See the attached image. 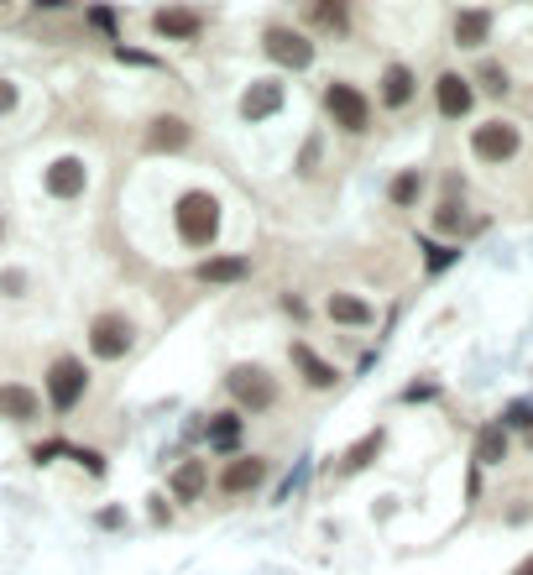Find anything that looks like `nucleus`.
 I'll use <instances>...</instances> for the list:
<instances>
[{"instance_id": "1", "label": "nucleus", "mask_w": 533, "mask_h": 575, "mask_svg": "<svg viewBox=\"0 0 533 575\" xmlns=\"http://www.w3.org/2000/svg\"><path fill=\"white\" fill-rule=\"evenodd\" d=\"M173 225H178L183 246H210L220 236V199L204 194V189H189L173 204Z\"/></svg>"}, {"instance_id": "2", "label": "nucleus", "mask_w": 533, "mask_h": 575, "mask_svg": "<svg viewBox=\"0 0 533 575\" xmlns=\"http://www.w3.org/2000/svg\"><path fill=\"white\" fill-rule=\"evenodd\" d=\"M324 110H330V121L345 136H361L366 126H372V100H366L356 84H345V79H330V89H324Z\"/></svg>"}, {"instance_id": "3", "label": "nucleus", "mask_w": 533, "mask_h": 575, "mask_svg": "<svg viewBox=\"0 0 533 575\" xmlns=\"http://www.w3.org/2000/svg\"><path fill=\"white\" fill-rule=\"evenodd\" d=\"M131 345H136V325L126 314H95L89 319V351L100 361H121Z\"/></svg>"}, {"instance_id": "4", "label": "nucleus", "mask_w": 533, "mask_h": 575, "mask_svg": "<svg viewBox=\"0 0 533 575\" xmlns=\"http://www.w3.org/2000/svg\"><path fill=\"white\" fill-rule=\"evenodd\" d=\"M84 393H89L84 361H79V356H58V361L48 366V403H53L58 413H68V408H79Z\"/></svg>"}, {"instance_id": "5", "label": "nucleus", "mask_w": 533, "mask_h": 575, "mask_svg": "<svg viewBox=\"0 0 533 575\" xmlns=\"http://www.w3.org/2000/svg\"><path fill=\"white\" fill-rule=\"evenodd\" d=\"M225 387H230V398L251 413H267L277 403V382L267 377V366H236V372L225 377Z\"/></svg>"}, {"instance_id": "6", "label": "nucleus", "mask_w": 533, "mask_h": 575, "mask_svg": "<svg viewBox=\"0 0 533 575\" xmlns=\"http://www.w3.org/2000/svg\"><path fill=\"white\" fill-rule=\"evenodd\" d=\"M518 147H523V136H518L513 121H481L471 131V152L481 157V163H513Z\"/></svg>"}, {"instance_id": "7", "label": "nucleus", "mask_w": 533, "mask_h": 575, "mask_svg": "<svg viewBox=\"0 0 533 575\" xmlns=\"http://www.w3.org/2000/svg\"><path fill=\"white\" fill-rule=\"evenodd\" d=\"M262 48H267V58L277 68H293V74H304V68L314 63V42L304 32H293V27H267Z\"/></svg>"}, {"instance_id": "8", "label": "nucleus", "mask_w": 533, "mask_h": 575, "mask_svg": "<svg viewBox=\"0 0 533 575\" xmlns=\"http://www.w3.org/2000/svg\"><path fill=\"white\" fill-rule=\"evenodd\" d=\"M42 189H48L53 199H79V194L89 189L84 157H58V163H48V173H42Z\"/></svg>"}, {"instance_id": "9", "label": "nucleus", "mask_w": 533, "mask_h": 575, "mask_svg": "<svg viewBox=\"0 0 533 575\" xmlns=\"http://www.w3.org/2000/svg\"><path fill=\"white\" fill-rule=\"evenodd\" d=\"M267 481V460L262 455H241V460H230V466L220 471V492L225 497H246V492H257Z\"/></svg>"}, {"instance_id": "10", "label": "nucleus", "mask_w": 533, "mask_h": 575, "mask_svg": "<svg viewBox=\"0 0 533 575\" xmlns=\"http://www.w3.org/2000/svg\"><path fill=\"white\" fill-rule=\"evenodd\" d=\"M434 105H439V115H450V121L471 115V105H476L471 79H466V74H439V84H434Z\"/></svg>"}, {"instance_id": "11", "label": "nucleus", "mask_w": 533, "mask_h": 575, "mask_svg": "<svg viewBox=\"0 0 533 575\" xmlns=\"http://www.w3.org/2000/svg\"><path fill=\"white\" fill-rule=\"evenodd\" d=\"M152 32L168 37V42H194V37L204 32V16H199L194 6H168V11L152 16Z\"/></svg>"}, {"instance_id": "12", "label": "nucleus", "mask_w": 533, "mask_h": 575, "mask_svg": "<svg viewBox=\"0 0 533 575\" xmlns=\"http://www.w3.org/2000/svg\"><path fill=\"white\" fill-rule=\"evenodd\" d=\"M189 142H194V126L183 115H157L147 126V152H183Z\"/></svg>"}, {"instance_id": "13", "label": "nucleus", "mask_w": 533, "mask_h": 575, "mask_svg": "<svg viewBox=\"0 0 533 575\" xmlns=\"http://www.w3.org/2000/svg\"><path fill=\"white\" fill-rule=\"evenodd\" d=\"M277 110H283V84H277V79H257L241 95V115H246V121H272Z\"/></svg>"}, {"instance_id": "14", "label": "nucleus", "mask_w": 533, "mask_h": 575, "mask_svg": "<svg viewBox=\"0 0 533 575\" xmlns=\"http://www.w3.org/2000/svg\"><path fill=\"white\" fill-rule=\"evenodd\" d=\"M204 487H210V460H183V466L168 476V492L178 502H199Z\"/></svg>"}, {"instance_id": "15", "label": "nucleus", "mask_w": 533, "mask_h": 575, "mask_svg": "<svg viewBox=\"0 0 533 575\" xmlns=\"http://www.w3.org/2000/svg\"><path fill=\"white\" fill-rule=\"evenodd\" d=\"M37 413H42V398L32 393V387H21V382H6V387H0V419L32 424Z\"/></svg>"}, {"instance_id": "16", "label": "nucleus", "mask_w": 533, "mask_h": 575, "mask_svg": "<svg viewBox=\"0 0 533 575\" xmlns=\"http://www.w3.org/2000/svg\"><path fill=\"white\" fill-rule=\"evenodd\" d=\"M194 278H199V283H220V288H230V283L251 278V262H246V257H204V262L194 267Z\"/></svg>"}, {"instance_id": "17", "label": "nucleus", "mask_w": 533, "mask_h": 575, "mask_svg": "<svg viewBox=\"0 0 533 575\" xmlns=\"http://www.w3.org/2000/svg\"><path fill=\"white\" fill-rule=\"evenodd\" d=\"M293 361H298V372H304V382H309V387H319V393H324V387H335V382H340V372H335V366H330V361H319L304 340L293 345Z\"/></svg>"}, {"instance_id": "18", "label": "nucleus", "mask_w": 533, "mask_h": 575, "mask_svg": "<svg viewBox=\"0 0 533 575\" xmlns=\"http://www.w3.org/2000/svg\"><path fill=\"white\" fill-rule=\"evenodd\" d=\"M382 440H387L382 429H372V434H361V440H356L351 450L340 455V476H356V471H366V466H372V460L382 455Z\"/></svg>"}, {"instance_id": "19", "label": "nucleus", "mask_w": 533, "mask_h": 575, "mask_svg": "<svg viewBox=\"0 0 533 575\" xmlns=\"http://www.w3.org/2000/svg\"><path fill=\"white\" fill-rule=\"evenodd\" d=\"M408 100H413V68L387 63V74H382V105L387 110H403Z\"/></svg>"}, {"instance_id": "20", "label": "nucleus", "mask_w": 533, "mask_h": 575, "mask_svg": "<svg viewBox=\"0 0 533 575\" xmlns=\"http://www.w3.org/2000/svg\"><path fill=\"white\" fill-rule=\"evenodd\" d=\"M330 319L335 325H372V304L366 298H356V293H330Z\"/></svg>"}, {"instance_id": "21", "label": "nucleus", "mask_w": 533, "mask_h": 575, "mask_svg": "<svg viewBox=\"0 0 533 575\" xmlns=\"http://www.w3.org/2000/svg\"><path fill=\"white\" fill-rule=\"evenodd\" d=\"M492 37V16L486 11H460L455 16V48H481Z\"/></svg>"}, {"instance_id": "22", "label": "nucleus", "mask_w": 533, "mask_h": 575, "mask_svg": "<svg viewBox=\"0 0 533 575\" xmlns=\"http://www.w3.org/2000/svg\"><path fill=\"white\" fill-rule=\"evenodd\" d=\"M502 455H507V429L502 424H486L476 434V460H481V466H497Z\"/></svg>"}, {"instance_id": "23", "label": "nucleus", "mask_w": 533, "mask_h": 575, "mask_svg": "<svg viewBox=\"0 0 533 575\" xmlns=\"http://www.w3.org/2000/svg\"><path fill=\"white\" fill-rule=\"evenodd\" d=\"M419 194H424V173H419V168H403L398 178H392V189H387V199L398 204V210H408Z\"/></svg>"}, {"instance_id": "24", "label": "nucleus", "mask_w": 533, "mask_h": 575, "mask_svg": "<svg viewBox=\"0 0 533 575\" xmlns=\"http://www.w3.org/2000/svg\"><path fill=\"white\" fill-rule=\"evenodd\" d=\"M210 445L215 450H236L241 445V413H215L210 419Z\"/></svg>"}, {"instance_id": "25", "label": "nucleus", "mask_w": 533, "mask_h": 575, "mask_svg": "<svg viewBox=\"0 0 533 575\" xmlns=\"http://www.w3.org/2000/svg\"><path fill=\"white\" fill-rule=\"evenodd\" d=\"M309 21H314V27H324V32H345V27H351V11L335 0V6H314Z\"/></svg>"}, {"instance_id": "26", "label": "nucleus", "mask_w": 533, "mask_h": 575, "mask_svg": "<svg viewBox=\"0 0 533 575\" xmlns=\"http://www.w3.org/2000/svg\"><path fill=\"white\" fill-rule=\"evenodd\" d=\"M460 220H466V215H460V204H455V199H445V204H439V215H434L439 230H460Z\"/></svg>"}, {"instance_id": "27", "label": "nucleus", "mask_w": 533, "mask_h": 575, "mask_svg": "<svg viewBox=\"0 0 533 575\" xmlns=\"http://www.w3.org/2000/svg\"><path fill=\"white\" fill-rule=\"evenodd\" d=\"M298 173H304V178L319 173V142H304V152H298Z\"/></svg>"}, {"instance_id": "28", "label": "nucleus", "mask_w": 533, "mask_h": 575, "mask_svg": "<svg viewBox=\"0 0 533 575\" xmlns=\"http://www.w3.org/2000/svg\"><path fill=\"white\" fill-rule=\"evenodd\" d=\"M507 424H513V429H533V408L528 403H513V408H507V419H502V429Z\"/></svg>"}, {"instance_id": "29", "label": "nucleus", "mask_w": 533, "mask_h": 575, "mask_svg": "<svg viewBox=\"0 0 533 575\" xmlns=\"http://www.w3.org/2000/svg\"><path fill=\"white\" fill-rule=\"evenodd\" d=\"M481 84L492 89V95H507V74H502L497 63H486V68H481Z\"/></svg>"}, {"instance_id": "30", "label": "nucleus", "mask_w": 533, "mask_h": 575, "mask_svg": "<svg viewBox=\"0 0 533 575\" xmlns=\"http://www.w3.org/2000/svg\"><path fill=\"white\" fill-rule=\"evenodd\" d=\"M450 262H455V251H450V246H429V272L450 267Z\"/></svg>"}, {"instance_id": "31", "label": "nucleus", "mask_w": 533, "mask_h": 575, "mask_svg": "<svg viewBox=\"0 0 533 575\" xmlns=\"http://www.w3.org/2000/svg\"><path fill=\"white\" fill-rule=\"evenodd\" d=\"M89 21H95L100 32H115V11H105V6H95V11H89Z\"/></svg>"}, {"instance_id": "32", "label": "nucleus", "mask_w": 533, "mask_h": 575, "mask_svg": "<svg viewBox=\"0 0 533 575\" xmlns=\"http://www.w3.org/2000/svg\"><path fill=\"white\" fill-rule=\"evenodd\" d=\"M11 110H16V84L0 79V115H11Z\"/></svg>"}, {"instance_id": "33", "label": "nucleus", "mask_w": 533, "mask_h": 575, "mask_svg": "<svg viewBox=\"0 0 533 575\" xmlns=\"http://www.w3.org/2000/svg\"><path fill=\"white\" fill-rule=\"evenodd\" d=\"M0 288H6V293L16 298L21 288H27V272H6V278H0Z\"/></svg>"}, {"instance_id": "34", "label": "nucleus", "mask_w": 533, "mask_h": 575, "mask_svg": "<svg viewBox=\"0 0 533 575\" xmlns=\"http://www.w3.org/2000/svg\"><path fill=\"white\" fill-rule=\"evenodd\" d=\"M518 575H533V560H523V565H518Z\"/></svg>"}, {"instance_id": "35", "label": "nucleus", "mask_w": 533, "mask_h": 575, "mask_svg": "<svg viewBox=\"0 0 533 575\" xmlns=\"http://www.w3.org/2000/svg\"><path fill=\"white\" fill-rule=\"evenodd\" d=\"M0 241H6V220H0Z\"/></svg>"}]
</instances>
